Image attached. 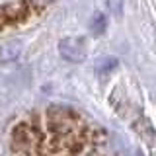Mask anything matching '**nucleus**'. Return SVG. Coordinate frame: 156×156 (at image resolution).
<instances>
[{
    "mask_svg": "<svg viewBox=\"0 0 156 156\" xmlns=\"http://www.w3.org/2000/svg\"><path fill=\"white\" fill-rule=\"evenodd\" d=\"M58 53L68 62H82L88 55L86 41L82 37H66L58 41Z\"/></svg>",
    "mask_w": 156,
    "mask_h": 156,
    "instance_id": "1",
    "label": "nucleus"
},
{
    "mask_svg": "<svg viewBox=\"0 0 156 156\" xmlns=\"http://www.w3.org/2000/svg\"><path fill=\"white\" fill-rule=\"evenodd\" d=\"M107 29V18H105V14H101V12H98L92 16L90 20V31H92V35H101Z\"/></svg>",
    "mask_w": 156,
    "mask_h": 156,
    "instance_id": "2",
    "label": "nucleus"
},
{
    "mask_svg": "<svg viewBox=\"0 0 156 156\" xmlns=\"http://www.w3.org/2000/svg\"><path fill=\"white\" fill-rule=\"evenodd\" d=\"M135 129L139 131V135L143 136L144 140H148V143H154L156 140V133H154V129L150 127V123L146 119H139L135 123Z\"/></svg>",
    "mask_w": 156,
    "mask_h": 156,
    "instance_id": "3",
    "label": "nucleus"
},
{
    "mask_svg": "<svg viewBox=\"0 0 156 156\" xmlns=\"http://www.w3.org/2000/svg\"><path fill=\"white\" fill-rule=\"evenodd\" d=\"M117 66V58L115 57H104L100 62L96 65V70H98V74H101V76H105V74H109L111 70Z\"/></svg>",
    "mask_w": 156,
    "mask_h": 156,
    "instance_id": "4",
    "label": "nucleus"
},
{
    "mask_svg": "<svg viewBox=\"0 0 156 156\" xmlns=\"http://www.w3.org/2000/svg\"><path fill=\"white\" fill-rule=\"evenodd\" d=\"M123 8H125V0H109V10L117 18L123 16Z\"/></svg>",
    "mask_w": 156,
    "mask_h": 156,
    "instance_id": "5",
    "label": "nucleus"
}]
</instances>
